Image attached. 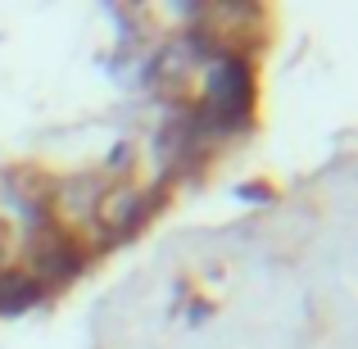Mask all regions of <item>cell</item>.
I'll list each match as a JSON object with an SVG mask.
<instances>
[{
    "label": "cell",
    "instance_id": "1",
    "mask_svg": "<svg viewBox=\"0 0 358 349\" xmlns=\"http://www.w3.org/2000/svg\"><path fill=\"white\" fill-rule=\"evenodd\" d=\"M36 295H41V286H36V281L14 277V272H5V277H0V308H23V304H32Z\"/></svg>",
    "mask_w": 358,
    "mask_h": 349
}]
</instances>
